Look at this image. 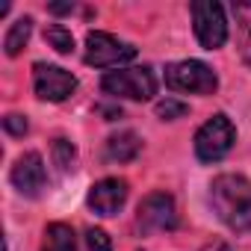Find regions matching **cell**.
Segmentation results:
<instances>
[{"mask_svg": "<svg viewBox=\"0 0 251 251\" xmlns=\"http://www.w3.org/2000/svg\"><path fill=\"white\" fill-rule=\"evenodd\" d=\"M210 201L219 219L236 230L248 233L251 230V180L242 175H219L210 186Z\"/></svg>", "mask_w": 251, "mask_h": 251, "instance_id": "6da1fadb", "label": "cell"}, {"mask_svg": "<svg viewBox=\"0 0 251 251\" xmlns=\"http://www.w3.org/2000/svg\"><path fill=\"white\" fill-rule=\"evenodd\" d=\"M166 86L172 92H186V95H213L219 86V77L213 74L210 65L198 59H183L166 68Z\"/></svg>", "mask_w": 251, "mask_h": 251, "instance_id": "7a4b0ae2", "label": "cell"}, {"mask_svg": "<svg viewBox=\"0 0 251 251\" xmlns=\"http://www.w3.org/2000/svg\"><path fill=\"white\" fill-rule=\"evenodd\" d=\"M236 142V130L227 115H213L207 124H201V130L195 133V154L201 163H216L222 160Z\"/></svg>", "mask_w": 251, "mask_h": 251, "instance_id": "3957f363", "label": "cell"}, {"mask_svg": "<svg viewBox=\"0 0 251 251\" xmlns=\"http://www.w3.org/2000/svg\"><path fill=\"white\" fill-rule=\"evenodd\" d=\"M100 89L106 95H115V98L148 100L157 92V80H154L151 68H118L100 80Z\"/></svg>", "mask_w": 251, "mask_h": 251, "instance_id": "277c9868", "label": "cell"}, {"mask_svg": "<svg viewBox=\"0 0 251 251\" xmlns=\"http://www.w3.org/2000/svg\"><path fill=\"white\" fill-rule=\"evenodd\" d=\"M192 24H195V36L201 42V48L216 50L227 42V21H225V9L213 0H198L192 3Z\"/></svg>", "mask_w": 251, "mask_h": 251, "instance_id": "5b68a950", "label": "cell"}, {"mask_svg": "<svg viewBox=\"0 0 251 251\" xmlns=\"http://www.w3.org/2000/svg\"><path fill=\"white\" fill-rule=\"evenodd\" d=\"M136 59V48L127 45V42H118L115 36L109 33H89L86 36V62L95 65V68H109V65H124Z\"/></svg>", "mask_w": 251, "mask_h": 251, "instance_id": "8992f818", "label": "cell"}, {"mask_svg": "<svg viewBox=\"0 0 251 251\" xmlns=\"http://www.w3.org/2000/svg\"><path fill=\"white\" fill-rule=\"evenodd\" d=\"M33 86H36V95H39L42 100L59 103V100H65V98L74 95L77 80H74L71 71H65V68H59V65L36 62V68H33Z\"/></svg>", "mask_w": 251, "mask_h": 251, "instance_id": "52a82bcc", "label": "cell"}, {"mask_svg": "<svg viewBox=\"0 0 251 251\" xmlns=\"http://www.w3.org/2000/svg\"><path fill=\"white\" fill-rule=\"evenodd\" d=\"M136 222H139V227H142L145 233H154V230H175V225H177L175 198L166 195V192H151V195L139 204Z\"/></svg>", "mask_w": 251, "mask_h": 251, "instance_id": "ba28073f", "label": "cell"}, {"mask_svg": "<svg viewBox=\"0 0 251 251\" xmlns=\"http://www.w3.org/2000/svg\"><path fill=\"white\" fill-rule=\"evenodd\" d=\"M86 201L98 216H115L124 207V201H127V183L118 177H103L89 189Z\"/></svg>", "mask_w": 251, "mask_h": 251, "instance_id": "9c48e42d", "label": "cell"}, {"mask_svg": "<svg viewBox=\"0 0 251 251\" xmlns=\"http://www.w3.org/2000/svg\"><path fill=\"white\" fill-rule=\"evenodd\" d=\"M12 183H15V189H18L21 195H27V198H36V195L45 189L48 172H45V163H42V157H39L36 151L24 154V157L12 166Z\"/></svg>", "mask_w": 251, "mask_h": 251, "instance_id": "30bf717a", "label": "cell"}, {"mask_svg": "<svg viewBox=\"0 0 251 251\" xmlns=\"http://www.w3.org/2000/svg\"><path fill=\"white\" fill-rule=\"evenodd\" d=\"M139 148H142L139 136L130 133V130H124V133H118V136H109V142H106V157L115 160V163H130V160H136Z\"/></svg>", "mask_w": 251, "mask_h": 251, "instance_id": "8fae6325", "label": "cell"}, {"mask_svg": "<svg viewBox=\"0 0 251 251\" xmlns=\"http://www.w3.org/2000/svg\"><path fill=\"white\" fill-rule=\"evenodd\" d=\"M74 245H77V236H74V230L68 225H62V222L48 225L42 251H74Z\"/></svg>", "mask_w": 251, "mask_h": 251, "instance_id": "7c38bea8", "label": "cell"}, {"mask_svg": "<svg viewBox=\"0 0 251 251\" xmlns=\"http://www.w3.org/2000/svg\"><path fill=\"white\" fill-rule=\"evenodd\" d=\"M30 33H33V18H18V21L9 27L6 39H3L6 53H9V56H18V53H21V48L30 42Z\"/></svg>", "mask_w": 251, "mask_h": 251, "instance_id": "4fadbf2b", "label": "cell"}, {"mask_svg": "<svg viewBox=\"0 0 251 251\" xmlns=\"http://www.w3.org/2000/svg\"><path fill=\"white\" fill-rule=\"evenodd\" d=\"M45 39H48L50 48H56L59 53H71V50H74V36H71L65 27H59V24L48 27V30H45Z\"/></svg>", "mask_w": 251, "mask_h": 251, "instance_id": "5bb4252c", "label": "cell"}, {"mask_svg": "<svg viewBox=\"0 0 251 251\" xmlns=\"http://www.w3.org/2000/svg\"><path fill=\"white\" fill-rule=\"evenodd\" d=\"M53 160H56V166H59L62 172L74 169V160H77L74 145H71L68 139H56V142H53Z\"/></svg>", "mask_w": 251, "mask_h": 251, "instance_id": "9a60e30c", "label": "cell"}, {"mask_svg": "<svg viewBox=\"0 0 251 251\" xmlns=\"http://www.w3.org/2000/svg\"><path fill=\"white\" fill-rule=\"evenodd\" d=\"M86 251H112V242L100 227H92L86 233Z\"/></svg>", "mask_w": 251, "mask_h": 251, "instance_id": "2e32d148", "label": "cell"}, {"mask_svg": "<svg viewBox=\"0 0 251 251\" xmlns=\"http://www.w3.org/2000/svg\"><path fill=\"white\" fill-rule=\"evenodd\" d=\"M186 103H180V100H172V98H166V100H160L157 103V115L160 118H180V115H186Z\"/></svg>", "mask_w": 251, "mask_h": 251, "instance_id": "e0dca14e", "label": "cell"}, {"mask_svg": "<svg viewBox=\"0 0 251 251\" xmlns=\"http://www.w3.org/2000/svg\"><path fill=\"white\" fill-rule=\"evenodd\" d=\"M3 127H6L12 136H24V133H27V118H24V115H6V118H3Z\"/></svg>", "mask_w": 251, "mask_h": 251, "instance_id": "ac0fdd59", "label": "cell"}, {"mask_svg": "<svg viewBox=\"0 0 251 251\" xmlns=\"http://www.w3.org/2000/svg\"><path fill=\"white\" fill-rule=\"evenodd\" d=\"M233 15L242 21V27H245V39H251V3H236V6H233Z\"/></svg>", "mask_w": 251, "mask_h": 251, "instance_id": "d6986e66", "label": "cell"}, {"mask_svg": "<svg viewBox=\"0 0 251 251\" xmlns=\"http://www.w3.org/2000/svg\"><path fill=\"white\" fill-rule=\"evenodd\" d=\"M71 9H74L71 3H53V6H50V12H56V15H62V12H71Z\"/></svg>", "mask_w": 251, "mask_h": 251, "instance_id": "ffe728a7", "label": "cell"}]
</instances>
